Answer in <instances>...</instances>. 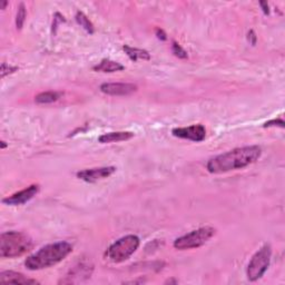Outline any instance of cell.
Instances as JSON below:
<instances>
[{
	"instance_id": "6da1fadb",
	"label": "cell",
	"mask_w": 285,
	"mask_h": 285,
	"mask_svg": "<svg viewBox=\"0 0 285 285\" xmlns=\"http://www.w3.org/2000/svg\"><path fill=\"white\" fill-rule=\"evenodd\" d=\"M262 155L258 146H245L234 148L227 153L211 158L206 164V169L211 174H223L231 170L242 169L255 163Z\"/></svg>"
},
{
	"instance_id": "7a4b0ae2",
	"label": "cell",
	"mask_w": 285,
	"mask_h": 285,
	"mask_svg": "<svg viewBox=\"0 0 285 285\" xmlns=\"http://www.w3.org/2000/svg\"><path fill=\"white\" fill-rule=\"evenodd\" d=\"M73 252V246L68 242H57L38 250L25 261V267L30 271H39L58 264Z\"/></svg>"
},
{
	"instance_id": "3957f363",
	"label": "cell",
	"mask_w": 285,
	"mask_h": 285,
	"mask_svg": "<svg viewBox=\"0 0 285 285\" xmlns=\"http://www.w3.org/2000/svg\"><path fill=\"white\" fill-rule=\"evenodd\" d=\"M33 246V239L27 234L16 231L5 232L0 236V257H19L29 252Z\"/></svg>"
},
{
	"instance_id": "277c9868",
	"label": "cell",
	"mask_w": 285,
	"mask_h": 285,
	"mask_svg": "<svg viewBox=\"0 0 285 285\" xmlns=\"http://www.w3.org/2000/svg\"><path fill=\"white\" fill-rule=\"evenodd\" d=\"M139 244L140 241L136 235H126L109 246L106 256L113 263H121L137 251Z\"/></svg>"
},
{
	"instance_id": "5b68a950",
	"label": "cell",
	"mask_w": 285,
	"mask_h": 285,
	"mask_svg": "<svg viewBox=\"0 0 285 285\" xmlns=\"http://www.w3.org/2000/svg\"><path fill=\"white\" fill-rule=\"evenodd\" d=\"M215 233V229H213L211 226L201 227L199 230L189 232V233L183 235V236L175 239L174 248L180 251L201 248V246L206 244L214 236Z\"/></svg>"
},
{
	"instance_id": "8992f818",
	"label": "cell",
	"mask_w": 285,
	"mask_h": 285,
	"mask_svg": "<svg viewBox=\"0 0 285 285\" xmlns=\"http://www.w3.org/2000/svg\"><path fill=\"white\" fill-rule=\"evenodd\" d=\"M272 249L269 244H265L251 258L250 263L246 269V275L251 282H255L260 280L264 273L268 271L269 262H271Z\"/></svg>"
},
{
	"instance_id": "52a82bcc",
	"label": "cell",
	"mask_w": 285,
	"mask_h": 285,
	"mask_svg": "<svg viewBox=\"0 0 285 285\" xmlns=\"http://www.w3.org/2000/svg\"><path fill=\"white\" fill-rule=\"evenodd\" d=\"M116 172V167L108 166V167H97V168H89L84 169L77 173V177L79 180L87 183H96L98 181L105 180Z\"/></svg>"
},
{
	"instance_id": "ba28073f",
	"label": "cell",
	"mask_w": 285,
	"mask_h": 285,
	"mask_svg": "<svg viewBox=\"0 0 285 285\" xmlns=\"http://www.w3.org/2000/svg\"><path fill=\"white\" fill-rule=\"evenodd\" d=\"M172 134L175 137L188 139L192 142H202L206 137V129L203 125H193L189 127H181L174 128Z\"/></svg>"
},
{
	"instance_id": "9c48e42d",
	"label": "cell",
	"mask_w": 285,
	"mask_h": 285,
	"mask_svg": "<svg viewBox=\"0 0 285 285\" xmlns=\"http://www.w3.org/2000/svg\"><path fill=\"white\" fill-rule=\"evenodd\" d=\"M38 192H39V185L33 184L22 189L20 192H17L13 194L11 196L6 197L2 200V203L6 205H10V206H18V205H22L29 202L35 197Z\"/></svg>"
},
{
	"instance_id": "30bf717a",
	"label": "cell",
	"mask_w": 285,
	"mask_h": 285,
	"mask_svg": "<svg viewBox=\"0 0 285 285\" xmlns=\"http://www.w3.org/2000/svg\"><path fill=\"white\" fill-rule=\"evenodd\" d=\"M137 90V86L129 83H105L101 85V92L111 96H128Z\"/></svg>"
},
{
	"instance_id": "8fae6325",
	"label": "cell",
	"mask_w": 285,
	"mask_h": 285,
	"mask_svg": "<svg viewBox=\"0 0 285 285\" xmlns=\"http://www.w3.org/2000/svg\"><path fill=\"white\" fill-rule=\"evenodd\" d=\"M0 282L13 284H38L36 280L28 279L21 273L14 271H3L0 273Z\"/></svg>"
},
{
	"instance_id": "7c38bea8",
	"label": "cell",
	"mask_w": 285,
	"mask_h": 285,
	"mask_svg": "<svg viewBox=\"0 0 285 285\" xmlns=\"http://www.w3.org/2000/svg\"><path fill=\"white\" fill-rule=\"evenodd\" d=\"M134 137V133L132 132H114L102 134L98 138V142L101 144H109V143H117V142H125Z\"/></svg>"
},
{
	"instance_id": "4fadbf2b",
	"label": "cell",
	"mask_w": 285,
	"mask_h": 285,
	"mask_svg": "<svg viewBox=\"0 0 285 285\" xmlns=\"http://www.w3.org/2000/svg\"><path fill=\"white\" fill-rule=\"evenodd\" d=\"M93 69L95 71H101V73H115V71L124 70L125 66L117 62H114V60L102 59L100 64L94 66Z\"/></svg>"
},
{
	"instance_id": "5bb4252c",
	"label": "cell",
	"mask_w": 285,
	"mask_h": 285,
	"mask_svg": "<svg viewBox=\"0 0 285 285\" xmlns=\"http://www.w3.org/2000/svg\"><path fill=\"white\" fill-rule=\"evenodd\" d=\"M123 50L125 51V54H126L131 60L136 63L138 59H143V60H150L151 59V55L150 52L147 50H144V49H139V48H134V47H131V46H127V45H125L123 47Z\"/></svg>"
},
{
	"instance_id": "9a60e30c",
	"label": "cell",
	"mask_w": 285,
	"mask_h": 285,
	"mask_svg": "<svg viewBox=\"0 0 285 285\" xmlns=\"http://www.w3.org/2000/svg\"><path fill=\"white\" fill-rule=\"evenodd\" d=\"M62 96V93L58 92H45L37 95L35 101L37 104H51L57 101Z\"/></svg>"
},
{
	"instance_id": "2e32d148",
	"label": "cell",
	"mask_w": 285,
	"mask_h": 285,
	"mask_svg": "<svg viewBox=\"0 0 285 285\" xmlns=\"http://www.w3.org/2000/svg\"><path fill=\"white\" fill-rule=\"evenodd\" d=\"M75 18H76V21H77V24L81 25V27L85 29L87 33L94 34V32H95L94 25L92 24V21L89 20L88 17H87L85 14L82 13V11H77Z\"/></svg>"
},
{
	"instance_id": "e0dca14e",
	"label": "cell",
	"mask_w": 285,
	"mask_h": 285,
	"mask_svg": "<svg viewBox=\"0 0 285 285\" xmlns=\"http://www.w3.org/2000/svg\"><path fill=\"white\" fill-rule=\"evenodd\" d=\"M26 16H27V13H26L25 3L21 2L20 5L18 6V11H17V18H16L17 29L20 30L22 28V26H24L25 20H26Z\"/></svg>"
},
{
	"instance_id": "ac0fdd59",
	"label": "cell",
	"mask_w": 285,
	"mask_h": 285,
	"mask_svg": "<svg viewBox=\"0 0 285 285\" xmlns=\"http://www.w3.org/2000/svg\"><path fill=\"white\" fill-rule=\"evenodd\" d=\"M172 52L177 57V58H181V59H186L188 57L187 51H186L180 44H177L176 41H173Z\"/></svg>"
},
{
	"instance_id": "d6986e66",
	"label": "cell",
	"mask_w": 285,
	"mask_h": 285,
	"mask_svg": "<svg viewBox=\"0 0 285 285\" xmlns=\"http://www.w3.org/2000/svg\"><path fill=\"white\" fill-rule=\"evenodd\" d=\"M17 70H18L17 66H9V65H7L6 63H2L1 68H0V77L5 78L7 75L14 74L15 71H17Z\"/></svg>"
},
{
	"instance_id": "ffe728a7",
	"label": "cell",
	"mask_w": 285,
	"mask_h": 285,
	"mask_svg": "<svg viewBox=\"0 0 285 285\" xmlns=\"http://www.w3.org/2000/svg\"><path fill=\"white\" fill-rule=\"evenodd\" d=\"M284 120L282 118H277V119H272L268 120L267 123L264 124V127H281L284 128Z\"/></svg>"
},
{
	"instance_id": "44dd1931",
	"label": "cell",
	"mask_w": 285,
	"mask_h": 285,
	"mask_svg": "<svg viewBox=\"0 0 285 285\" xmlns=\"http://www.w3.org/2000/svg\"><path fill=\"white\" fill-rule=\"evenodd\" d=\"M65 21H66V19H65V17L62 16V15H60L59 13H57L55 15V18H54V24H52V30L58 27L59 22H65Z\"/></svg>"
},
{
	"instance_id": "7402d4cb",
	"label": "cell",
	"mask_w": 285,
	"mask_h": 285,
	"mask_svg": "<svg viewBox=\"0 0 285 285\" xmlns=\"http://www.w3.org/2000/svg\"><path fill=\"white\" fill-rule=\"evenodd\" d=\"M155 35H156V37L158 38L159 40H162V41L167 40L166 33L163 29H161V28H157L156 30H155Z\"/></svg>"
},
{
	"instance_id": "603a6c76",
	"label": "cell",
	"mask_w": 285,
	"mask_h": 285,
	"mask_svg": "<svg viewBox=\"0 0 285 285\" xmlns=\"http://www.w3.org/2000/svg\"><path fill=\"white\" fill-rule=\"evenodd\" d=\"M248 38H249V41H250V43H251V44H252V45H253V46H254V45H255V44H256V39H257V38H256V35H255V33H254V32H253V30H251V32L249 33V35H248Z\"/></svg>"
},
{
	"instance_id": "cb8c5ba5",
	"label": "cell",
	"mask_w": 285,
	"mask_h": 285,
	"mask_svg": "<svg viewBox=\"0 0 285 285\" xmlns=\"http://www.w3.org/2000/svg\"><path fill=\"white\" fill-rule=\"evenodd\" d=\"M260 6L262 7V10H263V13L265 15L269 14V7H268V3L267 1H261Z\"/></svg>"
},
{
	"instance_id": "d4e9b609",
	"label": "cell",
	"mask_w": 285,
	"mask_h": 285,
	"mask_svg": "<svg viewBox=\"0 0 285 285\" xmlns=\"http://www.w3.org/2000/svg\"><path fill=\"white\" fill-rule=\"evenodd\" d=\"M7 5H8V1H6V0H2V1H0V9L3 10L6 8Z\"/></svg>"
},
{
	"instance_id": "484cf974",
	"label": "cell",
	"mask_w": 285,
	"mask_h": 285,
	"mask_svg": "<svg viewBox=\"0 0 285 285\" xmlns=\"http://www.w3.org/2000/svg\"><path fill=\"white\" fill-rule=\"evenodd\" d=\"M7 146H8V145H7L5 140H1V142H0V148H1V150H5V148H6Z\"/></svg>"
}]
</instances>
